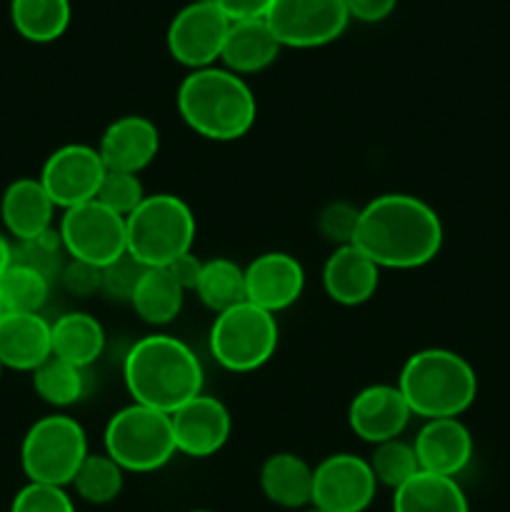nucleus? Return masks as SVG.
<instances>
[{"label":"nucleus","mask_w":510,"mask_h":512,"mask_svg":"<svg viewBox=\"0 0 510 512\" xmlns=\"http://www.w3.org/2000/svg\"><path fill=\"white\" fill-rule=\"evenodd\" d=\"M443 238L433 205L408 193H385L360 208L353 245L380 270H415L438 258Z\"/></svg>","instance_id":"1"},{"label":"nucleus","mask_w":510,"mask_h":512,"mask_svg":"<svg viewBox=\"0 0 510 512\" xmlns=\"http://www.w3.org/2000/svg\"><path fill=\"white\" fill-rule=\"evenodd\" d=\"M203 378L198 355L168 333L145 335L123 360V380L133 403L168 415L203 393Z\"/></svg>","instance_id":"2"},{"label":"nucleus","mask_w":510,"mask_h":512,"mask_svg":"<svg viewBox=\"0 0 510 512\" xmlns=\"http://www.w3.org/2000/svg\"><path fill=\"white\" fill-rule=\"evenodd\" d=\"M175 103L183 123L213 143L240 140L258 118L253 88L245 78L218 65L190 70L178 85Z\"/></svg>","instance_id":"3"},{"label":"nucleus","mask_w":510,"mask_h":512,"mask_svg":"<svg viewBox=\"0 0 510 512\" xmlns=\"http://www.w3.org/2000/svg\"><path fill=\"white\" fill-rule=\"evenodd\" d=\"M395 385L410 413L423 420L460 418L478 398L473 365L445 348H425L410 355Z\"/></svg>","instance_id":"4"},{"label":"nucleus","mask_w":510,"mask_h":512,"mask_svg":"<svg viewBox=\"0 0 510 512\" xmlns=\"http://www.w3.org/2000/svg\"><path fill=\"white\" fill-rule=\"evenodd\" d=\"M195 215L173 193L145 195L143 203L125 218L128 255L143 268H168L185 253H193Z\"/></svg>","instance_id":"5"},{"label":"nucleus","mask_w":510,"mask_h":512,"mask_svg":"<svg viewBox=\"0 0 510 512\" xmlns=\"http://www.w3.org/2000/svg\"><path fill=\"white\" fill-rule=\"evenodd\" d=\"M105 455L125 473H155L175 458L173 420L148 405H125L110 415L103 433Z\"/></svg>","instance_id":"6"},{"label":"nucleus","mask_w":510,"mask_h":512,"mask_svg":"<svg viewBox=\"0 0 510 512\" xmlns=\"http://www.w3.org/2000/svg\"><path fill=\"white\" fill-rule=\"evenodd\" d=\"M90 455L83 425L65 413L35 420L20 445V465L28 483L73 485L80 465Z\"/></svg>","instance_id":"7"},{"label":"nucleus","mask_w":510,"mask_h":512,"mask_svg":"<svg viewBox=\"0 0 510 512\" xmlns=\"http://www.w3.org/2000/svg\"><path fill=\"white\" fill-rule=\"evenodd\" d=\"M278 320L253 303H240L215 315L210 325L208 348L220 368L228 373L260 370L278 350Z\"/></svg>","instance_id":"8"},{"label":"nucleus","mask_w":510,"mask_h":512,"mask_svg":"<svg viewBox=\"0 0 510 512\" xmlns=\"http://www.w3.org/2000/svg\"><path fill=\"white\" fill-rule=\"evenodd\" d=\"M58 233L70 260H80L95 268H105L128 253L125 218L98 200L63 210Z\"/></svg>","instance_id":"9"},{"label":"nucleus","mask_w":510,"mask_h":512,"mask_svg":"<svg viewBox=\"0 0 510 512\" xmlns=\"http://www.w3.org/2000/svg\"><path fill=\"white\" fill-rule=\"evenodd\" d=\"M263 20L283 48H323L350 23L345 0H270Z\"/></svg>","instance_id":"10"},{"label":"nucleus","mask_w":510,"mask_h":512,"mask_svg":"<svg viewBox=\"0 0 510 512\" xmlns=\"http://www.w3.org/2000/svg\"><path fill=\"white\" fill-rule=\"evenodd\" d=\"M228 28L230 18L210 0L183 5L165 33L170 58L188 70L210 68L220 60Z\"/></svg>","instance_id":"11"},{"label":"nucleus","mask_w":510,"mask_h":512,"mask_svg":"<svg viewBox=\"0 0 510 512\" xmlns=\"http://www.w3.org/2000/svg\"><path fill=\"white\" fill-rule=\"evenodd\" d=\"M378 493L370 463L353 453H335L313 468L310 505L325 512H365Z\"/></svg>","instance_id":"12"},{"label":"nucleus","mask_w":510,"mask_h":512,"mask_svg":"<svg viewBox=\"0 0 510 512\" xmlns=\"http://www.w3.org/2000/svg\"><path fill=\"white\" fill-rule=\"evenodd\" d=\"M105 163L98 148L85 143H70L53 150L40 170V183L55 208H75L95 200L105 178Z\"/></svg>","instance_id":"13"},{"label":"nucleus","mask_w":510,"mask_h":512,"mask_svg":"<svg viewBox=\"0 0 510 512\" xmlns=\"http://www.w3.org/2000/svg\"><path fill=\"white\" fill-rule=\"evenodd\" d=\"M305 270L295 255L270 250L245 268V300L268 313H283L300 300Z\"/></svg>","instance_id":"14"},{"label":"nucleus","mask_w":510,"mask_h":512,"mask_svg":"<svg viewBox=\"0 0 510 512\" xmlns=\"http://www.w3.org/2000/svg\"><path fill=\"white\" fill-rule=\"evenodd\" d=\"M170 420H173L175 448L188 458H210L220 453L233 430V420L223 400L205 393L175 410Z\"/></svg>","instance_id":"15"},{"label":"nucleus","mask_w":510,"mask_h":512,"mask_svg":"<svg viewBox=\"0 0 510 512\" xmlns=\"http://www.w3.org/2000/svg\"><path fill=\"white\" fill-rule=\"evenodd\" d=\"M410 413L398 385H370L363 388L348 408V425L363 443L380 445L400 438L408 428Z\"/></svg>","instance_id":"16"},{"label":"nucleus","mask_w":510,"mask_h":512,"mask_svg":"<svg viewBox=\"0 0 510 512\" xmlns=\"http://www.w3.org/2000/svg\"><path fill=\"white\" fill-rule=\"evenodd\" d=\"M98 153L105 170L138 175L158 158L160 133L145 115H123L103 130Z\"/></svg>","instance_id":"17"},{"label":"nucleus","mask_w":510,"mask_h":512,"mask_svg":"<svg viewBox=\"0 0 510 512\" xmlns=\"http://www.w3.org/2000/svg\"><path fill=\"white\" fill-rule=\"evenodd\" d=\"M413 448L423 473L458 478L473 460V435L460 418L425 420Z\"/></svg>","instance_id":"18"},{"label":"nucleus","mask_w":510,"mask_h":512,"mask_svg":"<svg viewBox=\"0 0 510 512\" xmlns=\"http://www.w3.org/2000/svg\"><path fill=\"white\" fill-rule=\"evenodd\" d=\"M380 285V268L355 245H343L323 265V290L333 303L358 308L368 303Z\"/></svg>","instance_id":"19"},{"label":"nucleus","mask_w":510,"mask_h":512,"mask_svg":"<svg viewBox=\"0 0 510 512\" xmlns=\"http://www.w3.org/2000/svg\"><path fill=\"white\" fill-rule=\"evenodd\" d=\"M53 355L50 323L40 313H8L0 320V365L33 373Z\"/></svg>","instance_id":"20"},{"label":"nucleus","mask_w":510,"mask_h":512,"mask_svg":"<svg viewBox=\"0 0 510 512\" xmlns=\"http://www.w3.org/2000/svg\"><path fill=\"white\" fill-rule=\"evenodd\" d=\"M283 45L273 35L263 18L230 20L228 35H225L220 63L235 75H255L278 60Z\"/></svg>","instance_id":"21"},{"label":"nucleus","mask_w":510,"mask_h":512,"mask_svg":"<svg viewBox=\"0 0 510 512\" xmlns=\"http://www.w3.org/2000/svg\"><path fill=\"white\" fill-rule=\"evenodd\" d=\"M55 205L38 178H18L0 198V218L15 240H30L53 228Z\"/></svg>","instance_id":"22"},{"label":"nucleus","mask_w":510,"mask_h":512,"mask_svg":"<svg viewBox=\"0 0 510 512\" xmlns=\"http://www.w3.org/2000/svg\"><path fill=\"white\" fill-rule=\"evenodd\" d=\"M260 490L278 508H310L313 468L295 453H273L260 468Z\"/></svg>","instance_id":"23"},{"label":"nucleus","mask_w":510,"mask_h":512,"mask_svg":"<svg viewBox=\"0 0 510 512\" xmlns=\"http://www.w3.org/2000/svg\"><path fill=\"white\" fill-rule=\"evenodd\" d=\"M50 348L53 358L85 370L103 355L105 330L90 313H65L50 323Z\"/></svg>","instance_id":"24"},{"label":"nucleus","mask_w":510,"mask_h":512,"mask_svg":"<svg viewBox=\"0 0 510 512\" xmlns=\"http://www.w3.org/2000/svg\"><path fill=\"white\" fill-rule=\"evenodd\" d=\"M393 512H470V505L458 480L420 470L393 490Z\"/></svg>","instance_id":"25"},{"label":"nucleus","mask_w":510,"mask_h":512,"mask_svg":"<svg viewBox=\"0 0 510 512\" xmlns=\"http://www.w3.org/2000/svg\"><path fill=\"white\" fill-rule=\"evenodd\" d=\"M183 303L185 290L180 288L168 268H145L143 278L138 280V288L130 298V308L135 310V315L153 328L173 323L183 310Z\"/></svg>","instance_id":"26"},{"label":"nucleus","mask_w":510,"mask_h":512,"mask_svg":"<svg viewBox=\"0 0 510 512\" xmlns=\"http://www.w3.org/2000/svg\"><path fill=\"white\" fill-rule=\"evenodd\" d=\"M70 0H10V20L30 43H53L68 30Z\"/></svg>","instance_id":"27"},{"label":"nucleus","mask_w":510,"mask_h":512,"mask_svg":"<svg viewBox=\"0 0 510 512\" xmlns=\"http://www.w3.org/2000/svg\"><path fill=\"white\" fill-rule=\"evenodd\" d=\"M193 293L215 315L225 313L245 303V268L228 258L205 260Z\"/></svg>","instance_id":"28"},{"label":"nucleus","mask_w":510,"mask_h":512,"mask_svg":"<svg viewBox=\"0 0 510 512\" xmlns=\"http://www.w3.org/2000/svg\"><path fill=\"white\" fill-rule=\"evenodd\" d=\"M125 470L105 453H90L73 480L75 495L88 505H110L120 498Z\"/></svg>","instance_id":"29"},{"label":"nucleus","mask_w":510,"mask_h":512,"mask_svg":"<svg viewBox=\"0 0 510 512\" xmlns=\"http://www.w3.org/2000/svg\"><path fill=\"white\" fill-rule=\"evenodd\" d=\"M33 388L43 403L70 408L85 395V370L50 355L38 370H33Z\"/></svg>","instance_id":"30"},{"label":"nucleus","mask_w":510,"mask_h":512,"mask_svg":"<svg viewBox=\"0 0 510 512\" xmlns=\"http://www.w3.org/2000/svg\"><path fill=\"white\" fill-rule=\"evenodd\" d=\"M50 280L25 265L13 263L0 278V295L10 313H40L48 303Z\"/></svg>","instance_id":"31"},{"label":"nucleus","mask_w":510,"mask_h":512,"mask_svg":"<svg viewBox=\"0 0 510 512\" xmlns=\"http://www.w3.org/2000/svg\"><path fill=\"white\" fill-rule=\"evenodd\" d=\"M368 463L378 485L390 490H398L400 485H405L413 475L420 473L413 443H405L400 438L373 445V455L368 458Z\"/></svg>","instance_id":"32"},{"label":"nucleus","mask_w":510,"mask_h":512,"mask_svg":"<svg viewBox=\"0 0 510 512\" xmlns=\"http://www.w3.org/2000/svg\"><path fill=\"white\" fill-rule=\"evenodd\" d=\"M13 263L25 265V268L35 270L43 278H48L50 283H55L60 278V273H63L65 263H68V253H65L58 230L50 228L48 233L38 235V238L15 240Z\"/></svg>","instance_id":"33"},{"label":"nucleus","mask_w":510,"mask_h":512,"mask_svg":"<svg viewBox=\"0 0 510 512\" xmlns=\"http://www.w3.org/2000/svg\"><path fill=\"white\" fill-rule=\"evenodd\" d=\"M95 200L103 203L105 208L113 210V213L128 218V215L145 200V190L138 175L113 173V170H108L103 183H100V190L98 195H95Z\"/></svg>","instance_id":"34"},{"label":"nucleus","mask_w":510,"mask_h":512,"mask_svg":"<svg viewBox=\"0 0 510 512\" xmlns=\"http://www.w3.org/2000/svg\"><path fill=\"white\" fill-rule=\"evenodd\" d=\"M358 220V205L348 203V200H333V203H328L320 210L315 223H318V233L323 235L328 243H333L335 248H343V245H353Z\"/></svg>","instance_id":"35"},{"label":"nucleus","mask_w":510,"mask_h":512,"mask_svg":"<svg viewBox=\"0 0 510 512\" xmlns=\"http://www.w3.org/2000/svg\"><path fill=\"white\" fill-rule=\"evenodd\" d=\"M145 268L128 253L123 258L113 260L110 265L100 268V295H105L113 303H128L133 298L138 280L143 278Z\"/></svg>","instance_id":"36"},{"label":"nucleus","mask_w":510,"mask_h":512,"mask_svg":"<svg viewBox=\"0 0 510 512\" xmlns=\"http://www.w3.org/2000/svg\"><path fill=\"white\" fill-rule=\"evenodd\" d=\"M10 512H75L70 493L58 485L28 483L15 493Z\"/></svg>","instance_id":"37"},{"label":"nucleus","mask_w":510,"mask_h":512,"mask_svg":"<svg viewBox=\"0 0 510 512\" xmlns=\"http://www.w3.org/2000/svg\"><path fill=\"white\" fill-rule=\"evenodd\" d=\"M58 283L75 298H90V295L100 293V268L68 258Z\"/></svg>","instance_id":"38"},{"label":"nucleus","mask_w":510,"mask_h":512,"mask_svg":"<svg viewBox=\"0 0 510 512\" xmlns=\"http://www.w3.org/2000/svg\"><path fill=\"white\" fill-rule=\"evenodd\" d=\"M350 20H360V23H380V20L390 18L393 10L398 8V0H345Z\"/></svg>","instance_id":"39"},{"label":"nucleus","mask_w":510,"mask_h":512,"mask_svg":"<svg viewBox=\"0 0 510 512\" xmlns=\"http://www.w3.org/2000/svg\"><path fill=\"white\" fill-rule=\"evenodd\" d=\"M168 270H170V275L178 280L180 288L188 293V290H195V285H198L200 270H203V260H200L195 253H185V255H180L175 263H170Z\"/></svg>","instance_id":"40"},{"label":"nucleus","mask_w":510,"mask_h":512,"mask_svg":"<svg viewBox=\"0 0 510 512\" xmlns=\"http://www.w3.org/2000/svg\"><path fill=\"white\" fill-rule=\"evenodd\" d=\"M210 3L218 5L230 20H245V18H263L270 0H210Z\"/></svg>","instance_id":"41"},{"label":"nucleus","mask_w":510,"mask_h":512,"mask_svg":"<svg viewBox=\"0 0 510 512\" xmlns=\"http://www.w3.org/2000/svg\"><path fill=\"white\" fill-rule=\"evenodd\" d=\"M10 265H13V243L0 233V278H3Z\"/></svg>","instance_id":"42"},{"label":"nucleus","mask_w":510,"mask_h":512,"mask_svg":"<svg viewBox=\"0 0 510 512\" xmlns=\"http://www.w3.org/2000/svg\"><path fill=\"white\" fill-rule=\"evenodd\" d=\"M10 310H8V305H5V300H3V295H0V320L5 318V315H8Z\"/></svg>","instance_id":"43"},{"label":"nucleus","mask_w":510,"mask_h":512,"mask_svg":"<svg viewBox=\"0 0 510 512\" xmlns=\"http://www.w3.org/2000/svg\"><path fill=\"white\" fill-rule=\"evenodd\" d=\"M303 512H325V510H320V508H313V505H310V508H305Z\"/></svg>","instance_id":"44"},{"label":"nucleus","mask_w":510,"mask_h":512,"mask_svg":"<svg viewBox=\"0 0 510 512\" xmlns=\"http://www.w3.org/2000/svg\"><path fill=\"white\" fill-rule=\"evenodd\" d=\"M188 512H213V510H203V508H198V510H188Z\"/></svg>","instance_id":"45"},{"label":"nucleus","mask_w":510,"mask_h":512,"mask_svg":"<svg viewBox=\"0 0 510 512\" xmlns=\"http://www.w3.org/2000/svg\"><path fill=\"white\" fill-rule=\"evenodd\" d=\"M0 375H3V365H0Z\"/></svg>","instance_id":"46"}]
</instances>
